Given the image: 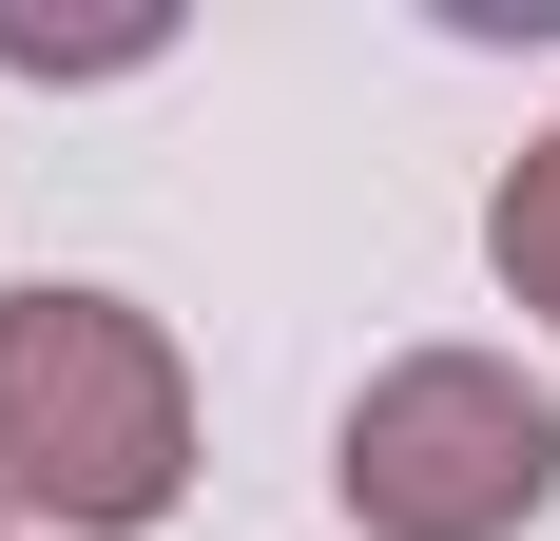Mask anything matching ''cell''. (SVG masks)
<instances>
[{
	"label": "cell",
	"mask_w": 560,
	"mask_h": 541,
	"mask_svg": "<svg viewBox=\"0 0 560 541\" xmlns=\"http://www.w3.org/2000/svg\"><path fill=\"white\" fill-rule=\"evenodd\" d=\"M194 503V368L136 290H0V522L136 541Z\"/></svg>",
	"instance_id": "cell-1"
},
{
	"label": "cell",
	"mask_w": 560,
	"mask_h": 541,
	"mask_svg": "<svg viewBox=\"0 0 560 541\" xmlns=\"http://www.w3.org/2000/svg\"><path fill=\"white\" fill-rule=\"evenodd\" d=\"M329 484L368 541H522L560 503V406L503 368V348H406V368L348 387Z\"/></svg>",
	"instance_id": "cell-2"
},
{
	"label": "cell",
	"mask_w": 560,
	"mask_h": 541,
	"mask_svg": "<svg viewBox=\"0 0 560 541\" xmlns=\"http://www.w3.org/2000/svg\"><path fill=\"white\" fill-rule=\"evenodd\" d=\"M483 270L560 329V136H522V156H503V194H483Z\"/></svg>",
	"instance_id": "cell-3"
}]
</instances>
